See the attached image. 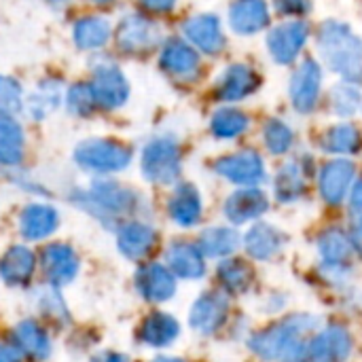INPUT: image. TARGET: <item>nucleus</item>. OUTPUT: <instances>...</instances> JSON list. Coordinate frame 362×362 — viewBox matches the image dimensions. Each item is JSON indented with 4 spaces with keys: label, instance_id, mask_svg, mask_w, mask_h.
<instances>
[{
    "label": "nucleus",
    "instance_id": "1",
    "mask_svg": "<svg viewBox=\"0 0 362 362\" xmlns=\"http://www.w3.org/2000/svg\"><path fill=\"white\" fill-rule=\"evenodd\" d=\"M320 318L312 314H291L280 322L255 333L248 339L250 352L269 362H297L305 356L308 344Z\"/></svg>",
    "mask_w": 362,
    "mask_h": 362
},
{
    "label": "nucleus",
    "instance_id": "2",
    "mask_svg": "<svg viewBox=\"0 0 362 362\" xmlns=\"http://www.w3.org/2000/svg\"><path fill=\"white\" fill-rule=\"evenodd\" d=\"M316 49L322 64L339 81L362 83V36L341 19H325L316 32Z\"/></svg>",
    "mask_w": 362,
    "mask_h": 362
},
{
    "label": "nucleus",
    "instance_id": "3",
    "mask_svg": "<svg viewBox=\"0 0 362 362\" xmlns=\"http://www.w3.org/2000/svg\"><path fill=\"white\" fill-rule=\"evenodd\" d=\"M74 204L110 225L112 221L132 214L138 206V197L115 180H95L87 191L74 195Z\"/></svg>",
    "mask_w": 362,
    "mask_h": 362
},
{
    "label": "nucleus",
    "instance_id": "4",
    "mask_svg": "<svg viewBox=\"0 0 362 362\" xmlns=\"http://www.w3.org/2000/svg\"><path fill=\"white\" fill-rule=\"evenodd\" d=\"M142 174L148 182L172 185L178 180L182 161L180 144L174 136H157L142 151Z\"/></svg>",
    "mask_w": 362,
    "mask_h": 362
},
{
    "label": "nucleus",
    "instance_id": "5",
    "mask_svg": "<svg viewBox=\"0 0 362 362\" xmlns=\"http://www.w3.org/2000/svg\"><path fill=\"white\" fill-rule=\"evenodd\" d=\"M74 161L87 172H121L132 163V148L110 138H89L74 148Z\"/></svg>",
    "mask_w": 362,
    "mask_h": 362
},
{
    "label": "nucleus",
    "instance_id": "6",
    "mask_svg": "<svg viewBox=\"0 0 362 362\" xmlns=\"http://www.w3.org/2000/svg\"><path fill=\"white\" fill-rule=\"evenodd\" d=\"M310 36H312V25L305 19H286L274 25L265 36V45L272 62L278 66L295 64L301 57Z\"/></svg>",
    "mask_w": 362,
    "mask_h": 362
},
{
    "label": "nucleus",
    "instance_id": "7",
    "mask_svg": "<svg viewBox=\"0 0 362 362\" xmlns=\"http://www.w3.org/2000/svg\"><path fill=\"white\" fill-rule=\"evenodd\" d=\"M322 83H325V72L318 59L305 57L291 74L288 81V98L291 106L299 115H312L322 95Z\"/></svg>",
    "mask_w": 362,
    "mask_h": 362
},
{
    "label": "nucleus",
    "instance_id": "8",
    "mask_svg": "<svg viewBox=\"0 0 362 362\" xmlns=\"http://www.w3.org/2000/svg\"><path fill=\"white\" fill-rule=\"evenodd\" d=\"M261 85H263V76L255 66L235 62V64H229L218 74L216 85H214V95L218 102L235 104L255 95L261 89Z\"/></svg>",
    "mask_w": 362,
    "mask_h": 362
},
{
    "label": "nucleus",
    "instance_id": "9",
    "mask_svg": "<svg viewBox=\"0 0 362 362\" xmlns=\"http://www.w3.org/2000/svg\"><path fill=\"white\" fill-rule=\"evenodd\" d=\"M115 38H117V47L123 53L140 55V53H148L161 42V28L144 15L129 13L119 21Z\"/></svg>",
    "mask_w": 362,
    "mask_h": 362
},
{
    "label": "nucleus",
    "instance_id": "10",
    "mask_svg": "<svg viewBox=\"0 0 362 362\" xmlns=\"http://www.w3.org/2000/svg\"><path fill=\"white\" fill-rule=\"evenodd\" d=\"M89 85L98 108L104 110L121 108L129 98V81L123 74V70L110 59L100 62L93 68V81Z\"/></svg>",
    "mask_w": 362,
    "mask_h": 362
},
{
    "label": "nucleus",
    "instance_id": "11",
    "mask_svg": "<svg viewBox=\"0 0 362 362\" xmlns=\"http://www.w3.org/2000/svg\"><path fill=\"white\" fill-rule=\"evenodd\" d=\"M214 172L221 178H225L233 185H240V187H259L267 178L265 161L252 148L238 151V153H231V155L216 159Z\"/></svg>",
    "mask_w": 362,
    "mask_h": 362
},
{
    "label": "nucleus",
    "instance_id": "12",
    "mask_svg": "<svg viewBox=\"0 0 362 362\" xmlns=\"http://www.w3.org/2000/svg\"><path fill=\"white\" fill-rule=\"evenodd\" d=\"M161 70L178 83H195L202 74L199 51L182 38H170L159 53Z\"/></svg>",
    "mask_w": 362,
    "mask_h": 362
},
{
    "label": "nucleus",
    "instance_id": "13",
    "mask_svg": "<svg viewBox=\"0 0 362 362\" xmlns=\"http://www.w3.org/2000/svg\"><path fill=\"white\" fill-rule=\"evenodd\" d=\"M182 34L193 49L206 55H218L225 51V45H227L221 17L214 13H199V15L189 17L182 23Z\"/></svg>",
    "mask_w": 362,
    "mask_h": 362
},
{
    "label": "nucleus",
    "instance_id": "14",
    "mask_svg": "<svg viewBox=\"0 0 362 362\" xmlns=\"http://www.w3.org/2000/svg\"><path fill=\"white\" fill-rule=\"evenodd\" d=\"M356 180V165L350 159H333L327 161L318 176V189L322 199L329 206H339L346 202L352 185Z\"/></svg>",
    "mask_w": 362,
    "mask_h": 362
},
{
    "label": "nucleus",
    "instance_id": "15",
    "mask_svg": "<svg viewBox=\"0 0 362 362\" xmlns=\"http://www.w3.org/2000/svg\"><path fill=\"white\" fill-rule=\"evenodd\" d=\"M272 8L267 0H233L227 11V23L238 36H255L269 28Z\"/></svg>",
    "mask_w": 362,
    "mask_h": 362
},
{
    "label": "nucleus",
    "instance_id": "16",
    "mask_svg": "<svg viewBox=\"0 0 362 362\" xmlns=\"http://www.w3.org/2000/svg\"><path fill=\"white\" fill-rule=\"evenodd\" d=\"M352 354V335L344 327H329L312 335L305 358L308 362H348Z\"/></svg>",
    "mask_w": 362,
    "mask_h": 362
},
{
    "label": "nucleus",
    "instance_id": "17",
    "mask_svg": "<svg viewBox=\"0 0 362 362\" xmlns=\"http://www.w3.org/2000/svg\"><path fill=\"white\" fill-rule=\"evenodd\" d=\"M269 210V197L259 187H242L231 193L223 206V212L231 225H244L257 221Z\"/></svg>",
    "mask_w": 362,
    "mask_h": 362
},
{
    "label": "nucleus",
    "instance_id": "18",
    "mask_svg": "<svg viewBox=\"0 0 362 362\" xmlns=\"http://www.w3.org/2000/svg\"><path fill=\"white\" fill-rule=\"evenodd\" d=\"M229 316V299L221 293H206L202 295L189 314V325L193 331L212 335L216 333Z\"/></svg>",
    "mask_w": 362,
    "mask_h": 362
},
{
    "label": "nucleus",
    "instance_id": "19",
    "mask_svg": "<svg viewBox=\"0 0 362 362\" xmlns=\"http://www.w3.org/2000/svg\"><path fill=\"white\" fill-rule=\"evenodd\" d=\"M308 176H310V161L308 157L291 159L286 161L274 180V193L280 204H293L299 197H303L308 189Z\"/></svg>",
    "mask_w": 362,
    "mask_h": 362
},
{
    "label": "nucleus",
    "instance_id": "20",
    "mask_svg": "<svg viewBox=\"0 0 362 362\" xmlns=\"http://www.w3.org/2000/svg\"><path fill=\"white\" fill-rule=\"evenodd\" d=\"M136 288L138 293L153 303H161L174 297L176 293V278L174 274L159 265V263H148L144 265L138 276H136Z\"/></svg>",
    "mask_w": 362,
    "mask_h": 362
},
{
    "label": "nucleus",
    "instance_id": "21",
    "mask_svg": "<svg viewBox=\"0 0 362 362\" xmlns=\"http://www.w3.org/2000/svg\"><path fill=\"white\" fill-rule=\"evenodd\" d=\"M42 269L51 286H64L74 280L78 272V259L70 246L51 244L42 252Z\"/></svg>",
    "mask_w": 362,
    "mask_h": 362
},
{
    "label": "nucleus",
    "instance_id": "22",
    "mask_svg": "<svg viewBox=\"0 0 362 362\" xmlns=\"http://www.w3.org/2000/svg\"><path fill=\"white\" fill-rule=\"evenodd\" d=\"M318 144L327 155H339V157L358 155L362 151V129L352 121L335 123L320 134Z\"/></svg>",
    "mask_w": 362,
    "mask_h": 362
},
{
    "label": "nucleus",
    "instance_id": "23",
    "mask_svg": "<svg viewBox=\"0 0 362 362\" xmlns=\"http://www.w3.org/2000/svg\"><path fill=\"white\" fill-rule=\"evenodd\" d=\"M286 244V235L269 223H257L244 235V248L255 261L274 259Z\"/></svg>",
    "mask_w": 362,
    "mask_h": 362
},
{
    "label": "nucleus",
    "instance_id": "24",
    "mask_svg": "<svg viewBox=\"0 0 362 362\" xmlns=\"http://www.w3.org/2000/svg\"><path fill=\"white\" fill-rule=\"evenodd\" d=\"M168 269L185 280H199L206 274V263L199 246L189 242H176L165 252Z\"/></svg>",
    "mask_w": 362,
    "mask_h": 362
},
{
    "label": "nucleus",
    "instance_id": "25",
    "mask_svg": "<svg viewBox=\"0 0 362 362\" xmlns=\"http://www.w3.org/2000/svg\"><path fill=\"white\" fill-rule=\"evenodd\" d=\"M318 252L329 272H346L354 255V242L341 229H329L318 238Z\"/></svg>",
    "mask_w": 362,
    "mask_h": 362
},
{
    "label": "nucleus",
    "instance_id": "26",
    "mask_svg": "<svg viewBox=\"0 0 362 362\" xmlns=\"http://www.w3.org/2000/svg\"><path fill=\"white\" fill-rule=\"evenodd\" d=\"M168 212L172 221L180 227H193L202 218V195L195 185L182 182L176 187L168 202Z\"/></svg>",
    "mask_w": 362,
    "mask_h": 362
},
{
    "label": "nucleus",
    "instance_id": "27",
    "mask_svg": "<svg viewBox=\"0 0 362 362\" xmlns=\"http://www.w3.org/2000/svg\"><path fill=\"white\" fill-rule=\"evenodd\" d=\"M155 242H157V233L148 225H142V223L123 225L117 235L119 250L132 261L144 259L155 248Z\"/></svg>",
    "mask_w": 362,
    "mask_h": 362
},
{
    "label": "nucleus",
    "instance_id": "28",
    "mask_svg": "<svg viewBox=\"0 0 362 362\" xmlns=\"http://www.w3.org/2000/svg\"><path fill=\"white\" fill-rule=\"evenodd\" d=\"M180 333V327L176 322V318H172L170 314L163 312H153L151 316L144 318L142 327H140V341L151 346V348H165L170 346Z\"/></svg>",
    "mask_w": 362,
    "mask_h": 362
},
{
    "label": "nucleus",
    "instance_id": "29",
    "mask_svg": "<svg viewBox=\"0 0 362 362\" xmlns=\"http://www.w3.org/2000/svg\"><path fill=\"white\" fill-rule=\"evenodd\" d=\"M57 227V212L45 204H32L23 210L19 218V231L28 240H42L51 235Z\"/></svg>",
    "mask_w": 362,
    "mask_h": 362
},
{
    "label": "nucleus",
    "instance_id": "30",
    "mask_svg": "<svg viewBox=\"0 0 362 362\" xmlns=\"http://www.w3.org/2000/svg\"><path fill=\"white\" fill-rule=\"evenodd\" d=\"M34 255L25 246H13L0 259V278L11 286L25 284L34 274Z\"/></svg>",
    "mask_w": 362,
    "mask_h": 362
},
{
    "label": "nucleus",
    "instance_id": "31",
    "mask_svg": "<svg viewBox=\"0 0 362 362\" xmlns=\"http://www.w3.org/2000/svg\"><path fill=\"white\" fill-rule=\"evenodd\" d=\"M112 34V28H110V21L106 17H98V15H91V17H83L74 23L72 28V36H74V42L78 49L83 51H93V49H100L108 42Z\"/></svg>",
    "mask_w": 362,
    "mask_h": 362
},
{
    "label": "nucleus",
    "instance_id": "32",
    "mask_svg": "<svg viewBox=\"0 0 362 362\" xmlns=\"http://www.w3.org/2000/svg\"><path fill=\"white\" fill-rule=\"evenodd\" d=\"M25 138L11 115H0V165H17L23 159Z\"/></svg>",
    "mask_w": 362,
    "mask_h": 362
},
{
    "label": "nucleus",
    "instance_id": "33",
    "mask_svg": "<svg viewBox=\"0 0 362 362\" xmlns=\"http://www.w3.org/2000/svg\"><path fill=\"white\" fill-rule=\"evenodd\" d=\"M13 337H15L17 350L19 352H25L30 358L45 361L49 356V352H51V344H49L47 333L34 320L19 322L15 327V331H13Z\"/></svg>",
    "mask_w": 362,
    "mask_h": 362
},
{
    "label": "nucleus",
    "instance_id": "34",
    "mask_svg": "<svg viewBox=\"0 0 362 362\" xmlns=\"http://www.w3.org/2000/svg\"><path fill=\"white\" fill-rule=\"evenodd\" d=\"M250 127V117L240 108H218L210 119V132L218 140H235Z\"/></svg>",
    "mask_w": 362,
    "mask_h": 362
},
{
    "label": "nucleus",
    "instance_id": "35",
    "mask_svg": "<svg viewBox=\"0 0 362 362\" xmlns=\"http://www.w3.org/2000/svg\"><path fill=\"white\" fill-rule=\"evenodd\" d=\"M240 233L233 227H210L199 238V250L206 257L223 259L240 248Z\"/></svg>",
    "mask_w": 362,
    "mask_h": 362
},
{
    "label": "nucleus",
    "instance_id": "36",
    "mask_svg": "<svg viewBox=\"0 0 362 362\" xmlns=\"http://www.w3.org/2000/svg\"><path fill=\"white\" fill-rule=\"evenodd\" d=\"M329 108L339 119H350L362 110V89L356 83L337 81L329 89Z\"/></svg>",
    "mask_w": 362,
    "mask_h": 362
},
{
    "label": "nucleus",
    "instance_id": "37",
    "mask_svg": "<svg viewBox=\"0 0 362 362\" xmlns=\"http://www.w3.org/2000/svg\"><path fill=\"white\" fill-rule=\"evenodd\" d=\"M62 102V85L59 81H42L34 93L23 98V110L30 115V119H45L49 112H53Z\"/></svg>",
    "mask_w": 362,
    "mask_h": 362
},
{
    "label": "nucleus",
    "instance_id": "38",
    "mask_svg": "<svg viewBox=\"0 0 362 362\" xmlns=\"http://www.w3.org/2000/svg\"><path fill=\"white\" fill-rule=\"evenodd\" d=\"M252 278L255 274L250 265L242 259H227L218 265V280L225 286V291L231 295L246 293L252 284Z\"/></svg>",
    "mask_w": 362,
    "mask_h": 362
},
{
    "label": "nucleus",
    "instance_id": "39",
    "mask_svg": "<svg viewBox=\"0 0 362 362\" xmlns=\"http://www.w3.org/2000/svg\"><path fill=\"white\" fill-rule=\"evenodd\" d=\"M263 144L276 157L286 155L295 146V129L284 119L272 117L263 125Z\"/></svg>",
    "mask_w": 362,
    "mask_h": 362
},
{
    "label": "nucleus",
    "instance_id": "40",
    "mask_svg": "<svg viewBox=\"0 0 362 362\" xmlns=\"http://www.w3.org/2000/svg\"><path fill=\"white\" fill-rule=\"evenodd\" d=\"M66 108L74 115V117H89L98 104L93 100V91L89 83H74L68 91H66Z\"/></svg>",
    "mask_w": 362,
    "mask_h": 362
},
{
    "label": "nucleus",
    "instance_id": "41",
    "mask_svg": "<svg viewBox=\"0 0 362 362\" xmlns=\"http://www.w3.org/2000/svg\"><path fill=\"white\" fill-rule=\"evenodd\" d=\"M23 108V91L21 85L11 78L0 74V115H13Z\"/></svg>",
    "mask_w": 362,
    "mask_h": 362
},
{
    "label": "nucleus",
    "instance_id": "42",
    "mask_svg": "<svg viewBox=\"0 0 362 362\" xmlns=\"http://www.w3.org/2000/svg\"><path fill=\"white\" fill-rule=\"evenodd\" d=\"M314 8V0H274V11L288 19H303Z\"/></svg>",
    "mask_w": 362,
    "mask_h": 362
},
{
    "label": "nucleus",
    "instance_id": "43",
    "mask_svg": "<svg viewBox=\"0 0 362 362\" xmlns=\"http://www.w3.org/2000/svg\"><path fill=\"white\" fill-rule=\"evenodd\" d=\"M178 0H140V4L148 11V13H168L176 6Z\"/></svg>",
    "mask_w": 362,
    "mask_h": 362
},
{
    "label": "nucleus",
    "instance_id": "44",
    "mask_svg": "<svg viewBox=\"0 0 362 362\" xmlns=\"http://www.w3.org/2000/svg\"><path fill=\"white\" fill-rule=\"evenodd\" d=\"M0 362H21V354L17 348L0 344Z\"/></svg>",
    "mask_w": 362,
    "mask_h": 362
},
{
    "label": "nucleus",
    "instance_id": "45",
    "mask_svg": "<svg viewBox=\"0 0 362 362\" xmlns=\"http://www.w3.org/2000/svg\"><path fill=\"white\" fill-rule=\"evenodd\" d=\"M350 206L354 212H362V178L356 180L354 189L350 191Z\"/></svg>",
    "mask_w": 362,
    "mask_h": 362
},
{
    "label": "nucleus",
    "instance_id": "46",
    "mask_svg": "<svg viewBox=\"0 0 362 362\" xmlns=\"http://www.w3.org/2000/svg\"><path fill=\"white\" fill-rule=\"evenodd\" d=\"M91 362H129V358L123 354H117V352H102Z\"/></svg>",
    "mask_w": 362,
    "mask_h": 362
},
{
    "label": "nucleus",
    "instance_id": "47",
    "mask_svg": "<svg viewBox=\"0 0 362 362\" xmlns=\"http://www.w3.org/2000/svg\"><path fill=\"white\" fill-rule=\"evenodd\" d=\"M354 238H356V242H361L362 244V212L358 223H356V229H354Z\"/></svg>",
    "mask_w": 362,
    "mask_h": 362
},
{
    "label": "nucleus",
    "instance_id": "48",
    "mask_svg": "<svg viewBox=\"0 0 362 362\" xmlns=\"http://www.w3.org/2000/svg\"><path fill=\"white\" fill-rule=\"evenodd\" d=\"M153 362H185V361H180V358H157V361H153Z\"/></svg>",
    "mask_w": 362,
    "mask_h": 362
},
{
    "label": "nucleus",
    "instance_id": "49",
    "mask_svg": "<svg viewBox=\"0 0 362 362\" xmlns=\"http://www.w3.org/2000/svg\"><path fill=\"white\" fill-rule=\"evenodd\" d=\"M91 2H95V4H110V2H115V0H91Z\"/></svg>",
    "mask_w": 362,
    "mask_h": 362
},
{
    "label": "nucleus",
    "instance_id": "50",
    "mask_svg": "<svg viewBox=\"0 0 362 362\" xmlns=\"http://www.w3.org/2000/svg\"><path fill=\"white\" fill-rule=\"evenodd\" d=\"M297 362H299V361H297Z\"/></svg>",
    "mask_w": 362,
    "mask_h": 362
}]
</instances>
